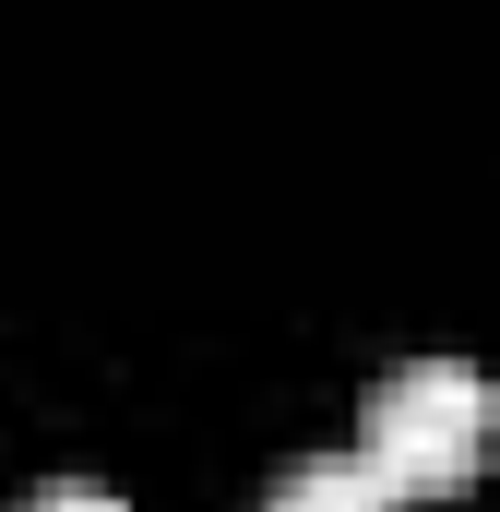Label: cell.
Returning a JSON list of instances; mask_svg holds the SVG:
<instances>
[{
  "label": "cell",
  "mask_w": 500,
  "mask_h": 512,
  "mask_svg": "<svg viewBox=\"0 0 500 512\" xmlns=\"http://www.w3.org/2000/svg\"><path fill=\"white\" fill-rule=\"evenodd\" d=\"M262 512H393V489H381L358 453H310V465L274 477V501H262Z\"/></svg>",
  "instance_id": "obj_2"
},
{
  "label": "cell",
  "mask_w": 500,
  "mask_h": 512,
  "mask_svg": "<svg viewBox=\"0 0 500 512\" xmlns=\"http://www.w3.org/2000/svg\"><path fill=\"white\" fill-rule=\"evenodd\" d=\"M36 512H120L108 489H60V501H36Z\"/></svg>",
  "instance_id": "obj_3"
},
{
  "label": "cell",
  "mask_w": 500,
  "mask_h": 512,
  "mask_svg": "<svg viewBox=\"0 0 500 512\" xmlns=\"http://www.w3.org/2000/svg\"><path fill=\"white\" fill-rule=\"evenodd\" d=\"M500 441V393L465 358H405L358 417V465H370L393 501H465L477 465Z\"/></svg>",
  "instance_id": "obj_1"
}]
</instances>
